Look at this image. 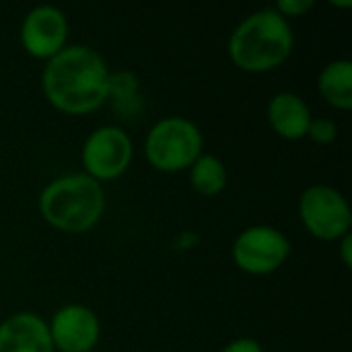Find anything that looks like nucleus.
I'll return each instance as SVG.
<instances>
[{"label": "nucleus", "instance_id": "obj_1", "mask_svg": "<svg viewBox=\"0 0 352 352\" xmlns=\"http://www.w3.org/2000/svg\"><path fill=\"white\" fill-rule=\"evenodd\" d=\"M41 87L56 109L72 116L91 113L109 99V68L97 50L72 43L47 60Z\"/></svg>", "mask_w": 352, "mask_h": 352}, {"label": "nucleus", "instance_id": "obj_2", "mask_svg": "<svg viewBox=\"0 0 352 352\" xmlns=\"http://www.w3.org/2000/svg\"><path fill=\"white\" fill-rule=\"evenodd\" d=\"M295 35L291 23L274 8L248 14L229 37V56L245 72H268L278 68L293 52Z\"/></svg>", "mask_w": 352, "mask_h": 352}, {"label": "nucleus", "instance_id": "obj_3", "mask_svg": "<svg viewBox=\"0 0 352 352\" xmlns=\"http://www.w3.org/2000/svg\"><path fill=\"white\" fill-rule=\"evenodd\" d=\"M39 210L58 231L85 233L103 217L105 194L101 184L87 173H68L52 179L43 188Z\"/></svg>", "mask_w": 352, "mask_h": 352}, {"label": "nucleus", "instance_id": "obj_4", "mask_svg": "<svg viewBox=\"0 0 352 352\" xmlns=\"http://www.w3.org/2000/svg\"><path fill=\"white\" fill-rule=\"evenodd\" d=\"M204 138L200 128L182 116L159 120L146 134L144 155L148 163L165 173H175L192 167L202 155Z\"/></svg>", "mask_w": 352, "mask_h": 352}, {"label": "nucleus", "instance_id": "obj_5", "mask_svg": "<svg viewBox=\"0 0 352 352\" xmlns=\"http://www.w3.org/2000/svg\"><path fill=\"white\" fill-rule=\"evenodd\" d=\"M299 217L305 229L324 241H338L351 233L352 210L349 200L332 186H309L299 198Z\"/></svg>", "mask_w": 352, "mask_h": 352}, {"label": "nucleus", "instance_id": "obj_6", "mask_svg": "<svg viewBox=\"0 0 352 352\" xmlns=\"http://www.w3.org/2000/svg\"><path fill=\"white\" fill-rule=\"evenodd\" d=\"M231 256L237 268L262 276L278 270L287 262L291 256V241L276 227L254 225L237 235Z\"/></svg>", "mask_w": 352, "mask_h": 352}, {"label": "nucleus", "instance_id": "obj_7", "mask_svg": "<svg viewBox=\"0 0 352 352\" xmlns=\"http://www.w3.org/2000/svg\"><path fill=\"white\" fill-rule=\"evenodd\" d=\"M80 161L85 173L99 184L116 179L132 161V140L120 126H101L87 136Z\"/></svg>", "mask_w": 352, "mask_h": 352}, {"label": "nucleus", "instance_id": "obj_8", "mask_svg": "<svg viewBox=\"0 0 352 352\" xmlns=\"http://www.w3.org/2000/svg\"><path fill=\"white\" fill-rule=\"evenodd\" d=\"M68 19L54 4L33 6L21 23V43L25 52L39 60L54 58L66 47Z\"/></svg>", "mask_w": 352, "mask_h": 352}, {"label": "nucleus", "instance_id": "obj_9", "mask_svg": "<svg viewBox=\"0 0 352 352\" xmlns=\"http://www.w3.org/2000/svg\"><path fill=\"white\" fill-rule=\"evenodd\" d=\"M47 328L54 349L62 352H91L101 336L97 314L82 303L60 307Z\"/></svg>", "mask_w": 352, "mask_h": 352}, {"label": "nucleus", "instance_id": "obj_10", "mask_svg": "<svg viewBox=\"0 0 352 352\" xmlns=\"http://www.w3.org/2000/svg\"><path fill=\"white\" fill-rule=\"evenodd\" d=\"M47 324L31 311H19L0 322V352H54Z\"/></svg>", "mask_w": 352, "mask_h": 352}, {"label": "nucleus", "instance_id": "obj_11", "mask_svg": "<svg viewBox=\"0 0 352 352\" xmlns=\"http://www.w3.org/2000/svg\"><path fill=\"white\" fill-rule=\"evenodd\" d=\"M268 122L272 130L287 140H299L307 136L309 124H311V109L309 105L291 91H280L268 101L266 109Z\"/></svg>", "mask_w": 352, "mask_h": 352}, {"label": "nucleus", "instance_id": "obj_12", "mask_svg": "<svg viewBox=\"0 0 352 352\" xmlns=\"http://www.w3.org/2000/svg\"><path fill=\"white\" fill-rule=\"evenodd\" d=\"M318 89L322 97L336 109H351L352 107V62L332 60L328 62L320 76H318Z\"/></svg>", "mask_w": 352, "mask_h": 352}, {"label": "nucleus", "instance_id": "obj_13", "mask_svg": "<svg viewBox=\"0 0 352 352\" xmlns=\"http://www.w3.org/2000/svg\"><path fill=\"white\" fill-rule=\"evenodd\" d=\"M227 167L225 163L208 153H202L190 167L192 188L202 196H217L227 186Z\"/></svg>", "mask_w": 352, "mask_h": 352}, {"label": "nucleus", "instance_id": "obj_14", "mask_svg": "<svg viewBox=\"0 0 352 352\" xmlns=\"http://www.w3.org/2000/svg\"><path fill=\"white\" fill-rule=\"evenodd\" d=\"M138 89V78L132 72H109V97L132 99Z\"/></svg>", "mask_w": 352, "mask_h": 352}, {"label": "nucleus", "instance_id": "obj_15", "mask_svg": "<svg viewBox=\"0 0 352 352\" xmlns=\"http://www.w3.org/2000/svg\"><path fill=\"white\" fill-rule=\"evenodd\" d=\"M307 136L318 144H330L338 136V126L330 118H318V120H311Z\"/></svg>", "mask_w": 352, "mask_h": 352}, {"label": "nucleus", "instance_id": "obj_16", "mask_svg": "<svg viewBox=\"0 0 352 352\" xmlns=\"http://www.w3.org/2000/svg\"><path fill=\"white\" fill-rule=\"evenodd\" d=\"M314 4H316L314 0H278L274 10L278 14H283L285 19L287 16H303L314 8Z\"/></svg>", "mask_w": 352, "mask_h": 352}, {"label": "nucleus", "instance_id": "obj_17", "mask_svg": "<svg viewBox=\"0 0 352 352\" xmlns=\"http://www.w3.org/2000/svg\"><path fill=\"white\" fill-rule=\"evenodd\" d=\"M221 352H264V349L254 338H237V340H231Z\"/></svg>", "mask_w": 352, "mask_h": 352}, {"label": "nucleus", "instance_id": "obj_18", "mask_svg": "<svg viewBox=\"0 0 352 352\" xmlns=\"http://www.w3.org/2000/svg\"><path fill=\"white\" fill-rule=\"evenodd\" d=\"M198 241H200V235H198V233H194V231H182V233L173 239V250H179V252L192 250V248L198 245Z\"/></svg>", "mask_w": 352, "mask_h": 352}, {"label": "nucleus", "instance_id": "obj_19", "mask_svg": "<svg viewBox=\"0 0 352 352\" xmlns=\"http://www.w3.org/2000/svg\"><path fill=\"white\" fill-rule=\"evenodd\" d=\"M338 241H340V258H342V264H344L346 268H351L352 266V235L351 233H346V235H344V237H340Z\"/></svg>", "mask_w": 352, "mask_h": 352}, {"label": "nucleus", "instance_id": "obj_20", "mask_svg": "<svg viewBox=\"0 0 352 352\" xmlns=\"http://www.w3.org/2000/svg\"><path fill=\"white\" fill-rule=\"evenodd\" d=\"M332 6H342V8H351L352 0H330Z\"/></svg>", "mask_w": 352, "mask_h": 352}]
</instances>
